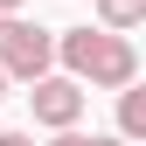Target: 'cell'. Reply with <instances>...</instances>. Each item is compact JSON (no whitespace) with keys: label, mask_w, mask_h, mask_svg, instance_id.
Returning a JSON list of instances; mask_svg holds the SVG:
<instances>
[{"label":"cell","mask_w":146,"mask_h":146,"mask_svg":"<svg viewBox=\"0 0 146 146\" xmlns=\"http://www.w3.org/2000/svg\"><path fill=\"white\" fill-rule=\"evenodd\" d=\"M90 7H98V21H104V28H118V35L146 21V0H90Z\"/></svg>","instance_id":"5"},{"label":"cell","mask_w":146,"mask_h":146,"mask_svg":"<svg viewBox=\"0 0 146 146\" xmlns=\"http://www.w3.org/2000/svg\"><path fill=\"white\" fill-rule=\"evenodd\" d=\"M28 104H35V125H49V132H63V125H77L84 118V104H90V84L84 77H56V70H49L42 84H28Z\"/></svg>","instance_id":"3"},{"label":"cell","mask_w":146,"mask_h":146,"mask_svg":"<svg viewBox=\"0 0 146 146\" xmlns=\"http://www.w3.org/2000/svg\"><path fill=\"white\" fill-rule=\"evenodd\" d=\"M0 146H35V132H0Z\"/></svg>","instance_id":"8"},{"label":"cell","mask_w":146,"mask_h":146,"mask_svg":"<svg viewBox=\"0 0 146 146\" xmlns=\"http://www.w3.org/2000/svg\"><path fill=\"white\" fill-rule=\"evenodd\" d=\"M21 7H28V0H0V14H21Z\"/></svg>","instance_id":"10"},{"label":"cell","mask_w":146,"mask_h":146,"mask_svg":"<svg viewBox=\"0 0 146 146\" xmlns=\"http://www.w3.org/2000/svg\"><path fill=\"white\" fill-rule=\"evenodd\" d=\"M139 146H146V139H139Z\"/></svg>","instance_id":"11"},{"label":"cell","mask_w":146,"mask_h":146,"mask_svg":"<svg viewBox=\"0 0 146 146\" xmlns=\"http://www.w3.org/2000/svg\"><path fill=\"white\" fill-rule=\"evenodd\" d=\"M63 70L84 77L90 90H125V84H139V49H132V35L84 21V28H63Z\"/></svg>","instance_id":"1"},{"label":"cell","mask_w":146,"mask_h":146,"mask_svg":"<svg viewBox=\"0 0 146 146\" xmlns=\"http://www.w3.org/2000/svg\"><path fill=\"white\" fill-rule=\"evenodd\" d=\"M90 146H139V139H125V132H90Z\"/></svg>","instance_id":"7"},{"label":"cell","mask_w":146,"mask_h":146,"mask_svg":"<svg viewBox=\"0 0 146 146\" xmlns=\"http://www.w3.org/2000/svg\"><path fill=\"white\" fill-rule=\"evenodd\" d=\"M7 90H14V70H7V63H0V98H7Z\"/></svg>","instance_id":"9"},{"label":"cell","mask_w":146,"mask_h":146,"mask_svg":"<svg viewBox=\"0 0 146 146\" xmlns=\"http://www.w3.org/2000/svg\"><path fill=\"white\" fill-rule=\"evenodd\" d=\"M118 132L125 139H146V84H125L118 90Z\"/></svg>","instance_id":"4"},{"label":"cell","mask_w":146,"mask_h":146,"mask_svg":"<svg viewBox=\"0 0 146 146\" xmlns=\"http://www.w3.org/2000/svg\"><path fill=\"white\" fill-rule=\"evenodd\" d=\"M0 63L14 70V84H42L63 63V35H49L28 14H0Z\"/></svg>","instance_id":"2"},{"label":"cell","mask_w":146,"mask_h":146,"mask_svg":"<svg viewBox=\"0 0 146 146\" xmlns=\"http://www.w3.org/2000/svg\"><path fill=\"white\" fill-rule=\"evenodd\" d=\"M49 146H90V132H77V125H63V132L49 139Z\"/></svg>","instance_id":"6"}]
</instances>
